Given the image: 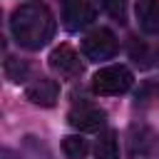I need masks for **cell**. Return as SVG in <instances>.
<instances>
[{
    "label": "cell",
    "mask_w": 159,
    "mask_h": 159,
    "mask_svg": "<svg viewBox=\"0 0 159 159\" xmlns=\"http://www.w3.org/2000/svg\"><path fill=\"white\" fill-rule=\"evenodd\" d=\"M10 30L20 47L25 50H40L45 47L55 35V17L50 7L40 0L22 2L10 15Z\"/></svg>",
    "instance_id": "6da1fadb"
},
{
    "label": "cell",
    "mask_w": 159,
    "mask_h": 159,
    "mask_svg": "<svg viewBox=\"0 0 159 159\" xmlns=\"http://www.w3.org/2000/svg\"><path fill=\"white\" fill-rule=\"evenodd\" d=\"M132 82L134 77L124 65H109L92 77V89L102 97H114V94H124L132 87Z\"/></svg>",
    "instance_id": "7a4b0ae2"
},
{
    "label": "cell",
    "mask_w": 159,
    "mask_h": 159,
    "mask_svg": "<svg viewBox=\"0 0 159 159\" xmlns=\"http://www.w3.org/2000/svg\"><path fill=\"white\" fill-rule=\"evenodd\" d=\"M117 47H119V42H117V37H114V32L107 30V27H97V30H92V32L82 40V52H84V57H89V60H94V62H102V60L114 57V55H117Z\"/></svg>",
    "instance_id": "3957f363"
},
{
    "label": "cell",
    "mask_w": 159,
    "mask_h": 159,
    "mask_svg": "<svg viewBox=\"0 0 159 159\" xmlns=\"http://www.w3.org/2000/svg\"><path fill=\"white\" fill-rule=\"evenodd\" d=\"M50 67H52V72H57L65 80H75L84 70L82 62H80V55L70 45H60V47H55L50 52Z\"/></svg>",
    "instance_id": "277c9868"
},
{
    "label": "cell",
    "mask_w": 159,
    "mask_h": 159,
    "mask_svg": "<svg viewBox=\"0 0 159 159\" xmlns=\"http://www.w3.org/2000/svg\"><path fill=\"white\" fill-rule=\"evenodd\" d=\"M94 20V5L89 0H65L62 5V25L67 30H82Z\"/></svg>",
    "instance_id": "5b68a950"
},
{
    "label": "cell",
    "mask_w": 159,
    "mask_h": 159,
    "mask_svg": "<svg viewBox=\"0 0 159 159\" xmlns=\"http://www.w3.org/2000/svg\"><path fill=\"white\" fill-rule=\"evenodd\" d=\"M104 112L94 104H80V107H72L67 112V122L70 127L80 129V132H97L102 124H104Z\"/></svg>",
    "instance_id": "8992f818"
},
{
    "label": "cell",
    "mask_w": 159,
    "mask_h": 159,
    "mask_svg": "<svg viewBox=\"0 0 159 159\" xmlns=\"http://www.w3.org/2000/svg\"><path fill=\"white\" fill-rule=\"evenodd\" d=\"M57 94H60V87L55 80L50 77H37L35 82L27 84L25 89V97L32 102V104H40V107H52L57 102Z\"/></svg>",
    "instance_id": "52a82bcc"
},
{
    "label": "cell",
    "mask_w": 159,
    "mask_h": 159,
    "mask_svg": "<svg viewBox=\"0 0 159 159\" xmlns=\"http://www.w3.org/2000/svg\"><path fill=\"white\" fill-rule=\"evenodd\" d=\"M137 20L147 35H159V0H139Z\"/></svg>",
    "instance_id": "ba28073f"
},
{
    "label": "cell",
    "mask_w": 159,
    "mask_h": 159,
    "mask_svg": "<svg viewBox=\"0 0 159 159\" xmlns=\"http://www.w3.org/2000/svg\"><path fill=\"white\" fill-rule=\"evenodd\" d=\"M94 154L97 159H119V147H117V134L112 129L102 132L99 139H97V147H94Z\"/></svg>",
    "instance_id": "9c48e42d"
},
{
    "label": "cell",
    "mask_w": 159,
    "mask_h": 159,
    "mask_svg": "<svg viewBox=\"0 0 159 159\" xmlns=\"http://www.w3.org/2000/svg\"><path fill=\"white\" fill-rule=\"evenodd\" d=\"M62 152H65L70 159H84L87 152H89V144H87V139L72 134V137H65V139H62Z\"/></svg>",
    "instance_id": "30bf717a"
},
{
    "label": "cell",
    "mask_w": 159,
    "mask_h": 159,
    "mask_svg": "<svg viewBox=\"0 0 159 159\" xmlns=\"http://www.w3.org/2000/svg\"><path fill=\"white\" fill-rule=\"evenodd\" d=\"M27 72H30V67H27L25 60H20V57H7L5 60V77L10 82H22L27 77Z\"/></svg>",
    "instance_id": "8fae6325"
},
{
    "label": "cell",
    "mask_w": 159,
    "mask_h": 159,
    "mask_svg": "<svg viewBox=\"0 0 159 159\" xmlns=\"http://www.w3.org/2000/svg\"><path fill=\"white\" fill-rule=\"evenodd\" d=\"M99 5L104 7V12L109 17H114L117 22H124V17H127V0H99Z\"/></svg>",
    "instance_id": "7c38bea8"
}]
</instances>
